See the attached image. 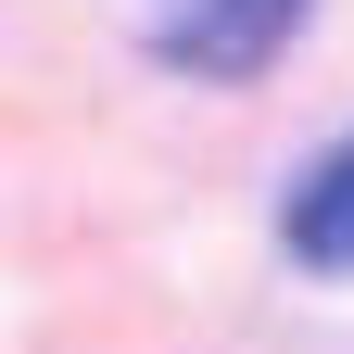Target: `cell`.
<instances>
[{
    "label": "cell",
    "instance_id": "1",
    "mask_svg": "<svg viewBox=\"0 0 354 354\" xmlns=\"http://www.w3.org/2000/svg\"><path fill=\"white\" fill-rule=\"evenodd\" d=\"M291 26H304V0H177L152 26V51L190 64V76H253V64L291 51Z\"/></svg>",
    "mask_w": 354,
    "mask_h": 354
},
{
    "label": "cell",
    "instance_id": "2",
    "mask_svg": "<svg viewBox=\"0 0 354 354\" xmlns=\"http://www.w3.org/2000/svg\"><path fill=\"white\" fill-rule=\"evenodd\" d=\"M291 266H317V279H354V140H329L317 165H304V190H291Z\"/></svg>",
    "mask_w": 354,
    "mask_h": 354
}]
</instances>
